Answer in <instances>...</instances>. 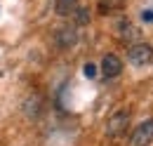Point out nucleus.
Wrapping results in <instances>:
<instances>
[{"label": "nucleus", "instance_id": "10", "mask_svg": "<svg viewBox=\"0 0 153 146\" xmlns=\"http://www.w3.org/2000/svg\"><path fill=\"white\" fill-rule=\"evenodd\" d=\"M118 2H120V0H113V5H118Z\"/></svg>", "mask_w": 153, "mask_h": 146}, {"label": "nucleus", "instance_id": "5", "mask_svg": "<svg viewBox=\"0 0 153 146\" xmlns=\"http://www.w3.org/2000/svg\"><path fill=\"white\" fill-rule=\"evenodd\" d=\"M76 40H78V33H76V28H61L57 33V42H59V47H73L76 45Z\"/></svg>", "mask_w": 153, "mask_h": 146}, {"label": "nucleus", "instance_id": "7", "mask_svg": "<svg viewBox=\"0 0 153 146\" xmlns=\"http://www.w3.org/2000/svg\"><path fill=\"white\" fill-rule=\"evenodd\" d=\"M82 73H85L87 78H94V75H97V66H94V64H85V69H82Z\"/></svg>", "mask_w": 153, "mask_h": 146}, {"label": "nucleus", "instance_id": "2", "mask_svg": "<svg viewBox=\"0 0 153 146\" xmlns=\"http://www.w3.org/2000/svg\"><path fill=\"white\" fill-rule=\"evenodd\" d=\"M130 61H132L134 66H146V64H151L153 61V47L151 45H144V42H139V45H134L130 47Z\"/></svg>", "mask_w": 153, "mask_h": 146}, {"label": "nucleus", "instance_id": "9", "mask_svg": "<svg viewBox=\"0 0 153 146\" xmlns=\"http://www.w3.org/2000/svg\"><path fill=\"white\" fill-rule=\"evenodd\" d=\"M141 19L151 24V21H153V10H144V12H141Z\"/></svg>", "mask_w": 153, "mask_h": 146}, {"label": "nucleus", "instance_id": "3", "mask_svg": "<svg viewBox=\"0 0 153 146\" xmlns=\"http://www.w3.org/2000/svg\"><path fill=\"white\" fill-rule=\"evenodd\" d=\"M153 142V120H144L132 134V144L134 146H149Z\"/></svg>", "mask_w": 153, "mask_h": 146}, {"label": "nucleus", "instance_id": "6", "mask_svg": "<svg viewBox=\"0 0 153 146\" xmlns=\"http://www.w3.org/2000/svg\"><path fill=\"white\" fill-rule=\"evenodd\" d=\"M76 7H78V0H57V5H54L57 14H61V17H68Z\"/></svg>", "mask_w": 153, "mask_h": 146}, {"label": "nucleus", "instance_id": "8", "mask_svg": "<svg viewBox=\"0 0 153 146\" xmlns=\"http://www.w3.org/2000/svg\"><path fill=\"white\" fill-rule=\"evenodd\" d=\"M90 21V12L87 10H78V24H87Z\"/></svg>", "mask_w": 153, "mask_h": 146}, {"label": "nucleus", "instance_id": "1", "mask_svg": "<svg viewBox=\"0 0 153 146\" xmlns=\"http://www.w3.org/2000/svg\"><path fill=\"white\" fill-rule=\"evenodd\" d=\"M127 125H130V111L127 109H118L108 118V134L111 137H120V134H125V130H127Z\"/></svg>", "mask_w": 153, "mask_h": 146}, {"label": "nucleus", "instance_id": "4", "mask_svg": "<svg viewBox=\"0 0 153 146\" xmlns=\"http://www.w3.org/2000/svg\"><path fill=\"white\" fill-rule=\"evenodd\" d=\"M120 71H123V61L115 54H106L101 59V73H104V78H115V75H120Z\"/></svg>", "mask_w": 153, "mask_h": 146}]
</instances>
